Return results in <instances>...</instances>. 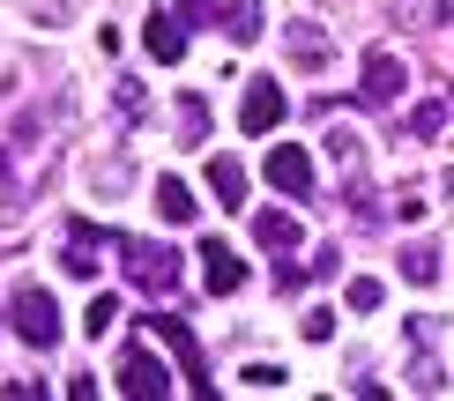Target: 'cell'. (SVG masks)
I'll return each instance as SVG.
<instances>
[{"label": "cell", "instance_id": "obj_1", "mask_svg": "<svg viewBox=\"0 0 454 401\" xmlns=\"http://www.w3.org/2000/svg\"><path fill=\"white\" fill-rule=\"evenodd\" d=\"M120 267H127V282L149 290V297H172L179 290V253L157 245V238H120Z\"/></svg>", "mask_w": 454, "mask_h": 401}, {"label": "cell", "instance_id": "obj_2", "mask_svg": "<svg viewBox=\"0 0 454 401\" xmlns=\"http://www.w3.org/2000/svg\"><path fill=\"white\" fill-rule=\"evenodd\" d=\"M8 320H15V335H23L30 350H52V342H60V305H52V290H37V282H23V290L8 297Z\"/></svg>", "mask_w": 454, "mask_h": 401}, {"label": "cell", "instance_id": "obj_3", "mask_svg": "<svg viewBox=\"0 0 454 401\" xmlns=\"http://www.w3.org/2000/svg\"><path fill=\"white\" fill-rule=\"evenodd\" d=\"M112 387L135 394V401H164V394H172V372H164V357H157V350L127 342V350H120V372H112Z\"/></svg>", "mask_w": 454, "mask_h": 401}, {"label": "cell", "instance_id": "obj_4", "mask_svg": "<svg viewBox=\"0 0 454 401\" xmlns=\"http://www.w3.org/2000/svg\"><path fill=\"white\" fill-rule=\"evenodd\" d=\"M142 328L172 342V357H179V372H186V387H194V394H216V387H209V372H201V342H194V328H186L179 312H149Z\"/></svg>", "mask_w": 454, "mask_h": 401}, {"label": "cell", "instance_id": "obj_5", "mask_svg": "<svg viewBox=\"0 0 454 401\" xmlns=\"http://www.w3.org/2000/svg\"><path fill=\"white\" fill-rule=\"evenodd\" d=\"M403 89H410V67L395 60L387 45H380V52H365V82H357V104H365V112H387Z\"/></svg>", "mask_w": 454, "mask_h": 401}, {"label": "cell", "instance_id": "obj_6", "mask_svg": "<svg viewBox=\"0 0 454 401\" xmlns=\"http://www.w3.org/2000/svg\"><path fill=\"white\" fill-rule=\"evenodd\" d=\"M261 171H269V186H276V194H291V201H313V186H320V179H313V157H306L298 142H276Z\"/></svg>", "mask_w": 454, "mask_h": 401}, {"label": "cell", "instance_id": "obj_7", "mask_svg": "<svg viewBox=\"0 0 454 401\" xmlns=\"http://www.w3.org/2000/svg\"><path fill=\"white\" fill-rule=\"evenodd\" d=\"M98 253H105V231H98L90 216H67V231H60V267H67L74 282H90V275H98Z\"/></svg>", "mask_w": 454, "mask_h": 401}, {"label": "cell", "instance_id": "obj_8", "mask_svg": "<svg viewBox=\"0 0 454 401\" xmlns=\"http://www.w3.org/2000/svg\"><path fill=\"white\" fill-rule=\"evenodd\" d=\"M239 127H246V134H276V127H283V82H276V74H254V82H246Z\"/></svg>", "mask_w": 454, "mask_h": 401}, {"label": "cell", "instance_id": "obj_9", "mask_svg": "<svg viewBox=\"0 0 454 401\" xmlns=\"http://www.w3.org/2000/svg\"><path fill=\"white\" fill-rule=\"evenodd\" d=\"M201 282H209V297H239V282H246V260H239L223 238H201Z\"/></svg>", "mask_w": 454, "mask_h": 401}, {"label": "cell", "instance_id": "obj_10", "mask_svg": "<svg viewBox=\"0 0 454 401\" xmlns=\"http://www.w3.org/2000/svg\"><path fill=\"white\" fill-rule=\"evenodd\" d=\"M283 52H291V60L306 67V74H320V67L335 60V45H328V30H320V23H306V15H298V23L283 30Z\"/></svg>", "mask_w": 454, "mask_h": 401}, {"label": "cell", "instance_id": "obj_11", "mask_svg": "<svg viewBox=\"0 0 454 401\" xmlns=\"http://www.w3.org/2000/svg\"><path fill=\"white\" fill-rule=\"evenodd\" d=\"M186 37H194V30H186L172 8H164V15H149V23H142V45H149V60H164V67H172V60H186Z\"/></svg>", "mask_w": 454, "mask_h": 401}, {"label": "cell", "instance_id": "obj_12", "mask_svg": "<svg viewBox=\"0 0 454 401\" xmlns=\"http://www.w3.org/2000/svg\"><path fill=\"white\" fill-rule=\"evenodd\" d=\"M395 275L418 282V290H432V282H440V245H432V238H410L403 253H395Z\"/></svg>", "mask_w": 454, "mask_h": 401}, {"label": "cell", "instance_id": "obj_13", "mask_svg": "<svg viewBox=\"0 0 454 401\" xmlns=\"http://www.w3.org/2000/svg\"><path fill=\"white\" fill-rule=\"evenodd\" d=\"M254 245L291 253V245H298V216H291V208H254Z\"/></svg>", "mask_w": 454, "mask_h": 401}, {"label": "cell", "instance_id": "obj_14", "mask_svg": "<svg viewBox=\"0 0 454 401\" xmlns=\"http://www.w3.org/2000/svg\"><path fill=\"white\" fill-rule=\"evenodd\" d=\"M216 30L231 37V45H254V37L269 30V23H261V0H223V15H216Z\"/></svg>", "mask_w": 454, "mask_h": 401}, {"label": "cell", "instance_id": "obj_15", "mask_svg": "<svg viewBox=\"0 0 454 401\" xmlns=\"http://www.w3.org/2000/svg\"><path fill=\"white\" fill-rule=\"evenodd\" d=\"M209 194L246 216V164H239V157H209Z\"/></svg>", "mask_w": 454, "mask_h": 401}, {"label": "cell", "instance_id": "obj_16", "mask_svg": "<svg viewBox=\"0 0 454 401\" xmlns=\"http://www.w3.org/2000/svg\"><path fill=\"white\" fill-rule=\"evenodd\" d=\"M157 216L164 223H194V194H186L179 171H164V179H157Z\"/></svg>", "mask_w": 454, "mask_h": 401}, {"label": "cell", "instance_id": "obj_17", "mask_svg": "<svg viewBox=\"0 0 454 401\" xmlns=\"http://www.w3.org/2000/svg\"><path fill=\"white\" fill-rule=\"evenodd\" d=\"M440 127H447V104H440V97H425V104H418V112L403 120V134H410V142H432Z\"/></svg>", "mask_w": 454, "mask_h": 401}, {"label": "cell", "instance_id": "obj_18", "mask_svg": "<svg viewBox=\"0 0 454 401\" xmlns=\"http://www.w3.org/2000/svg\"><path fill=\"white\" fill-rule=\"evenodd\" d=\"M343 297H350V312H380V305H387V282H380V275H350Z\"/></svg>", "mask_w": 454, "mask_h": 401}, {"label": "cell", "instance_id": "obj_19", "mask_svg": "<svg viewBox=\"0 0 454 401\" xmlns=\"http://www.w3.org/2000/svg\"><path fill=\"white\" fill-rule=\"evenodd\" d=\"M112 112H120V120H127V127H135V120H142V112H149V89L135 82V74H127V82H120V89H112Z\"/></svg>", "mask_w": 454, "mask_h": 401}, {"label": "cell", "instance_id": "obj_20", "mask_svg": "<svg viewBox=\"0 0 454 401\" xmlns=\"http://www.w3.org/2000/svg\"><path fill=\"white\" fill-rule=\"evenodd\" d=\"M179 134H186V142L209 134V104H201V97H179Z\"/></svg>", "mask_w": 454, "mask_h": 401}, {"label": "cell", "instance_id": "obj_21", "mask_svg": "<svg viewBox=\"0 0 454 401\" xmlns=\"http://www.w3.org/2000/svg\"><path fill=\"white\" fill-rule=\"evenodd\" d=\"M112 320H120V297H90V312H82V335H112Z\"/></svg>", "mask_w": 454, "mask_h": 401}, {"label": "cell", "instance_id": "obj_22", "mask_svg": "<svg viewBox=\"0 0 454 401\" xmlns=\"http://www.w3.org/2000/svg\"><path fill=\"white\" fill-rule=\"evenodd\" d=\"M447 387V372L432 365V357H418V365H410V394H440Z\"/></svg>", "mask_w": 454, "mask_h": 401}, {"label": "cell", "instance_id": "obj_23", "mask_svg": "<svg viewBox=\"0 0 454 401\" xmlns=\"http://www.w3.org/2000/svg\"><path fill=\"white\" fill-rule=\"evenodd\" d=\"M298 328H306V342H335V312H328V305H306Z\"/></svg>", "mask_w": 454, "mask_h": 401}, {"label": "cell", "instance_id": "obj_24", "mask_svg": "<svg viewBox=\"0 0 454 401\" xmlns=\"http://www.w3.org/2000/svg\"><path fill=\"white\" fill-rule=\"evenodd\" d=\"M172 15H179V23H186V30H201V23H209V15H216V8H209V0H172Z\"/></svg>", "mask_w": 454, "mask_h": 401}, {"label": "cell", "instance_id": "obj_25", "mask_svg": "<svg viewBox=\"0 0 454 401\" xmlns=\"http://www.w3.org/2000/svg\"><path fill=\"white\" fill-rule=\"evenodd\" d=\"M306 267H313V275H320V282H335V275H343V253H335V245H320V253H313Z\"/></svg>", "mask_w": 454, "mask_h": 401}, {"label": "cell", "instance_id": "obj_26", "mask_svg": "<svg viewBox=\"0 0 454 401\" xmlns=\"http://www.w3.org/2000/svg\"><path fill=\"white\" fill-rule=\"evenodd\" d=\"M328 157H335V164H357V134H350V127L328 134Z\"/></svg>", "mask_w": 454, "mask_h": 401}, {"label": "cell", "instance_id": "obj_27", "mask_svg": "<svg viewBox=\"0 0 454 401\" xmlns=\"http://www.w3.org/2000/svg\"><path fill=\"white\" fill-rule=\"evenodd\" d=\"M246 387H261V394H276V387H283V365H246Z\"/></svg>", "mask_w": 454, "mask_h": 401}, {"label": "cell", "instance_id": "obj_28", "mask_svg": "<svg viewBox=\"0 0 454 401\" xmlns=\"http://www.w3.org/2000/svg\"><path fill=\"white\" fill-rule=\"evenodd\" d=\"M395 216H403V223L425 216V194H418V186H403V194H395Z\"/></svg>", "mask_w": 454, "mask_h": 401}]
</instances>
